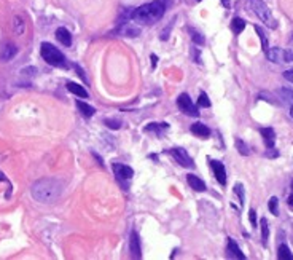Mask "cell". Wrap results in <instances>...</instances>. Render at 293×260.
<instances>
[{
    "mask_svg": "<svg viewBox=\"0 0 293 260\" xmlns=\"http://www.w3.org/2000/svg\"><path fill=\"white\" fill-rule=\"evenodd\" d=\"M167 5H169L167 0H155V2H150V4H145L142 7L136 8L131 13V18L139 24L151 26L164 16Z\"/></svg>",
    "mask_w": 293,
    "mask_h": 260,
    "instance_id": "1",
    "label": "cell"
},
{
    "mask_svg": "<svg viewBox=\"0 0 293 260\" xmlns=\"http://www.w3.org/2000/svg\"><path fill=\"white\" fill-rule=\"evenodd\" d=\"M31 193L38 203H54L62 193V184L58 179L45 177V179H40L32 185Z\"/></svg>",
    "mask_w": 293,
    "mask_h": 260,
    "instance_id": "2",
    "label": "cell"
},
{
    "mask_svg": "<svg viewBox=\"0 0 293 260\" xmlns=\"http://www.w3.org/2000/svg\"><path fill=\"white\" fill-rule=\"evenodd\" d=\"M40 54H41V58H43L53 67H61V69L69 67V62H67L64 54L54 45H51L48 42H43L40 45Z\"/></svg>",
    "mask_w": 293,
    "mask_h": 260,
    "instance_id": "3",
    "label": "cell"
},
{
    "mask_svg": "<svg viewBox=\"0 0 293 260\" xmlns=\"http://www.w3.org/2000/svg\"><path fill=\"white\" fill-rule=\"evenodd\" d=\"M249 7H250V10H252L255 15L258 16V19H260L261 23H264L268 27H271V29H276V27H277V21L274 19L269 7L264 4L263 0H249Z\"/></svg>",
    "mask_w": 293,
    "mask_h": 260,
    "instance_id": "4",
    "label": "cell"
},
{
    "mask_svg": "<svg viewBox=\"0 0 293 260\" xmlns=\"http://www.w3.org/2000/svg\"><path fill=\"white\" fill-rule=\"evenodd\" d=\"M177 105L180 109V112H184L185 115H188V117H199L198 107L194 105V102L191 101V98L187 93H182V94L178 96Z\"/></svg>",
    "mask_w": 293,
    "mask_h": 260,
    "instance_id": "5",
    "label": "cell"
},
{
    "mask_svg": "<svg viewBox=\"0 0 293 260\" xmlns=\"http://www.w3.org/2000/svg\"><path fill=\"white\" fill-rule=\"evenodd\" d=\"M266 56L269 61L276 62V64H287V62H293V53L288 50H282V48H269L266 51Z\"/></svg>",
    "mask_w": 293,
    "mask_h": 260,
    "instance_id": "6",
    "label": "cell"
},
{
    "mask_svg": "<svg viewBox=\"0 0 293 260\" xmlns=\"http://www.w3.org/2000/svg\"><path fill=\"white\" fill-rule=\"evenodd\" d=\"M169 154L175 158V161L178 163L180 166H184V168H193V160L190 158V155L185 152L184 148H171Z\"/></svg>",
    "mask_w": 293,
    "mask_h": 260,
    "instance_id": "7",
    "label": "cell"
},
{
    "mask_svg": "<svg viewBox=\"0 0 293 260\" xmlns=\"http://www.w3.org/2000/svg\"><path fill=\"white\" fill-rule=\"evenodd\" d=\"M114 172L117 176V179H120V181H129V179H132V176H134L132 168L126 166V165H121V163H115Z\"/></svg>",
    "mask_w": 293,
    "mask_h": 260,
    "instance_id": "8",
    "label": "cell"
},
{
    "mask_svg": "<svg viewBox=\"0 0 293 260\" xmlns=\"http://www.w3.org/2000/svg\"><path fill=\"white\" fill-rule=\"evenodd\" d=\"M211 168H212V171H214L215 179H217L221 185H225V184H227V169H225V165H223L221 161L212 160V161H211Z\"/></svg>",
    "mask_w": 293,
    "mask_h": 260,
    "instance_id": "9",
    "label": "cell"
},
{
    "mask_svg": "<svg viewBox=\"0 0 293 260\" xmlns=\"http://www.w3.org/2000/svg\"><path fill=\"white\" fill-rule=\"evenodd\" d=\"M118 34L123 37H139L141 35V27L136 26L134 23H123L118 27Z\"/></svg>",
    "mask_w": 293,
    "mask_h": 260,
    "instance_id": "10",
    "label": "cell"
},
{
    "mask_svg": "<svg viewBox=\"0 0 293 260\" xmlns=\"http://www.w3.org/2000/svg\"><path fill=\"white\" fill-rule=\"evenodd\" d=\"M129 252L134 258H141V252H142V248H141V240H139V235L136 231L129 235Z\"/></svg>",
    "mask_w": 293,
    "mask_h": 260,
    "instance_id": "11",
    "label": "cell"
},
{
    "mask_svg": "<svg viewBox=\"0 0 293 260\" xmlns=\"http://www.w3.org/2000/svg\"><path fill=\"white\" fill-rule=\"evenodd\" d=\"M227 251H228V255L230 257H234V258H239V260H244L245 258V255H244V252L239 249V246H238V243H236L233 238H230L228 240V246H227Z\"/></svg>",
    "mask_w": 293,
    "mask_h": 260,
    "instance_id": "12",
    "label": "cell"
},
{
    "mask_svg": "<svg viewBox=\"0 0 293 260\" xmlns=\"http://www.w3.org/2000/svg\"><path fill=\"white\" fill-rule=\"evenodd\" d=\"M191 133L193 134H196L198 138H201V139H207L209 136H211V129H209L204 123H193L191 125Z\"/></svg>",
    "mask_w": 293,
    "mask_h": 260,
    "instance_id": "13",
    "label": "cell"
},
{
    "mask_svg": "<svg viewBox=\"0 0 293 260\" xmlns=\"http://www.w3.org/2000/svg\"><path fill=\"white\" fill-rule=\"evenodd\" d=\"M18 54V47L13 45V44H7L2 50V54H0V59L2 61H11Z\"/></svg>",
    "mask_w": 293,
    "mask_h": 260,
    "instance_id": "14",
    "label": "cell"
},
{
    "mask_svg": "<svg viewBox=\"0 0 293 260\" xmlns=\"http://www.w3.org/2000/svg\"><path fill=\"white\" fill-rule=\"evenodd\" d=\"M261 136H263V141L266 144L268 148H274V142H276V133L273 128H261L260 129Z\"/></svg>",
    "mask_w": 293,
    "mask_h": 260,
    "instance_id": "15",
    "label": "cell"
},
{
    "mask_svg": "<svg viewBox=\"0 0 293 260\" xmlns=\"http://www.w3.org/2000/svg\"><path fill=\"white\" fill-rule=\"evenodd\" d=\"M56 38H58L64 47H71L72 45V34L69 32L65 27H59V29L56 31Z\"/></svg>",
    "mask_w": 293,
    "mask_h": 260,
    "instance_id": "16",
    "label": "cell"
},
{
    "mask_svg": "<svg viewBox=\"0 0 293 260\" xmlns=\"http://www.w3.org/2000/svg\"><path fill=\"white\" fill-rule=\"evenodd\" d=\"M187 182H188V185L193 190H196V191H204L206 190V184L199 179L198 176H194V174H188L187 176Z\"/></svg>",
    "mask_w": 293,
    "mask_h": 260,
    "instance_id": "17",
    "label": "cell"
},
{
    "mask_svg": "<svg viewBox=\"0 0 293 260\" xmlns=\"http://www.w3.org/2000/svg\"><path fill=\"white\" fill-rule=\"evenodd\" d=\"M67 90L71 91V93H74L75 96H80V98H88V91L83 88L81 85H78V83H74V81H67Z\"/></svg>",
    "mask_w": 293,
    "mask_h": 260,
    "instance_id": "18",
    "label": "cell"
},
{
    "mask_svg": "<svg viewBox=\"0 0 293 260\" xmlns=\"http://www.w3.org/2000/svg\"><path fill=\"white\" fill-rule=\"evenodd\" d=\"M167 128H169L167 123H150V125L145 128V131L147 133H155V134H163Z\"/></svg>",
    "mask_w": 293,
    "mask_h": 260,
    "instance_id": "19",
    "label": "cell"
},
{
    "mask_svg": "<svg viewBox=\"0 0 293 260\" xmlns=\"http://www.w3.org/2000/svg\"><path fill=\"white\" fill-rule=\"evenodd\" d=\"M77 107L80 109V112L85 115V117H93L96 114V109L86 102H81V101H77Z\"/></svg>",
    "mask_w": 293,
    "mask_h": 260,
    "instance_id": "20",
    "label": "cell"
},
{
    "mask_svg": "<svg viewBox=\"0 0 293 260\" xmlns=\"http://www.w3.org/2000/svg\"><path fill=\"white\" fill-rule=\"evenodd\" d=\"M277 257L281 258V260H293V254L290 252V249H288L287 244H281V246H279Z\"/></svg>",
    "mask_w": 293,
    "mask_h": 260,
    "instance_id": "21",
    "label": "cell"
},
{
    "mask_svg": "<svg viewBox=\"0 0 293 260\" xmlns=\"http://www.w3.org/2000/svg\"><path fill=\"white\" fill-rule=\"evenodd\" d=\"M231 29L236 35H239L244 29H245V21L241 19V18H234L233 23H231Z\"/></svg>",
    "mask_w": 293,
    "mask_h": 260,
    "instance_id": "22",
    "label": "cell"
},
{
    "mask_svg": "<svg viewBox=\"0 0 293 260\" xmlns=\"http://www.w3.org/2000/svg\"><path fill=\"white\" fill-rule=\"evenodd\" d=\"M261 241H263V244L266 246V243H268V236H269V227H268V221L266 219H261Z\"/></svg>",
    "mask_w": 293,
    "mask_h": 260,
    "instance_id": "23",
    "label": "cell"
},
{
    "mask_svg": "<svg viewBox=\"0 0 293 260\" xmlns=\"http://www.w3.org/2000/svg\"><path fill=\"white\" fill-rule=\"evenodd\" d=\"M190 37H191V40H193V44H196V45H204L206 44V38L198 32V31H194V29H191L190 27Z\"/></svg>",
    "mask_w": 293,
    "mask_h": 260,
    "instance_id": "24",
    "label": "cell"
},
{
    "mask_svg": "<svg viewBox=\"0 0 293 260\" xmlns=\"http://www.w3.org/2000/svg\"><path fill=\"white\" fill-rule=\"evenodd\" d=\"M255 31H257V34H258V37H260V40H261L263 51L266 53V51L269 50V47H268V40H266V35H264L263 29H261V27H258V26H255Z\"/></svg>",
    "mask_w": 293,
    "mask_h": 260,
    "instance_id": "25",
    "label": "cell"
},
{
    "mask_svg": "<svg viewBox=\"0 0 293 260\" xmlns=\"http://www.w3.org/2000/svg\"><path fill=\"white\" fill-rule=\"evenodd\" d=\"M104 123H105V125H107L110 129H120V128H121V121L117 120V118H105Z\"/></svg>",
    "mask_w": 293,
    "mask_h": 260,
    "instance_id": "26",
    "label": "cell"
},
{
    "mask_svg": "<svg viewBox=\"0 0 293 260\" xmlns=\"http://www.w3.org/2000/svg\"><path fill=\"white\" fill-rule=\"evenodd\" d=\"M234 193L239 197V203L244 204V187L241 184H236L234 185Z\"/></svg>",
    "mask_w": 293,
    "mask_h": 260,
    "instance_id": "27",
    "label": "cell"
},
{
    "mask_svg": "<svg viewBox=\"0 0 293 260\" xmlns=\"http://www.w3.org/2000/svg\"><path fill=\"white\" fill-rule=\"evenodd\" d=\"M236 147H238V150H239L241 155H249V154H250V152H249V147H247L241 139L236 141Z\"/></svg>",
    "mask_w": 293,
    "mask_h": 260,
    "instance_id": "28",
    "label": "cell"
},
{
    "mask_svg": "<svg viewBox=\"0 0 293 260\" xmlns=\"http://www.w3.org/2000/svg\"><path fill=\"white\" fill-rule=\"evenodd\" d=\"M198 104H199L201 107H211V101H209V96H207L206 93H201V94H199Z\"/></svg>",
    "mask_w": 293,
    "mask_h": 260,
    "instance_id": "29",
    "label": "cell"
},
{
    "mask_svg": "<svg viewBox=\"0 0 293 260\" xmlns=\"http://www.w3.org/2000/svg\"><path fill=\"white\" fill-rule=\"evenodd\" d=\"M15 31H16V34H22L24 32V21L19 16L15 18Z\"/></svg>",
    "mask_w": 293,
    "mask_h": 260,
    "instance_id": "30",
    "label": "cell"
},
{
    "mask_svg": "<svg viewBox=\"0 0 293 260\" xmlns=\"http://www.w3.org/2000/svg\"><path fill=\"white\" fill-rule=\"evenodd\" d=\"M277 204H279V201H277V198L276 197H273L271 200H269V211L274 214V215H279V209H277Z\"/></svg>",
    "mask_w": 293,
    "mask_h": 260,
    "instance_id": "31",
    "label": "cell"
},
{
    "mask_svg": "<svg viewBox=\"0 0 293 260\" xmlns=\"http://www.w3.org/2000/svg\"><path fill=\"white\" fill-rule=\"evenodd\" d=\"M281 94H282V98L285 99V102H290V105L293 104V91L291 90H282Z\"/></svg>",
    "mask_w": 293,
    "mask_h": 260,
    "instance_id": "32",
    "label": "cell"
},
{
    "mask_svg": "<svg viewBox=\"0 0 293 260\" xmlns=\"http://www.w3.org/2000/svg\"><path fill=\"white\" fill-rule=\"evenodd\" d=\"M249 217H250V222H252V227H257V212H255V209H250Z\"/></svg>",
    "mask_w": 293,
    "mask_h": 260,
    "instance_id": "33",
    "label": "cell"
},
{
    "mask_svg": "<svg viewBox=\"0 0 293 260\" xmlns=\"http://www.w3.org/2000/svg\"><path fill=\"white\" fill-rule=\"evenodd\" d=\"M21 74H26V75H35V74H37V69H35V67H27V69H22Z\"/></svg>",
    "mask_w": 293,
    "mask_h": 260,
    "instance_id": "34",
    "label": "cell"
},
{
    "mask_svg": "<svg viewBox=\"0 0 293 260\" xmlns=\"http://www.w3.org/2000/svg\"><path fill=\"white\" fill-rule=\"evenodd\" d=\"M284 78L288 80L290 83H293V69H291V71H285V72H284Z\"/></svg>",
    "mask_w": 293,
    "mask_h": 260,
    "instance_id": "35",
    "label": "cell"
},
{
    "mask_svg": "<svg viewBox=\"0 0 293 260\" xmlns=\"http://www.w3.org/2000/svg\"><path fill=\"white\" fill-rule=\"evenodd\" d=\"M74 67H75V71L78 72V75L83 77V80H85V83H88V78L85 77V74H83V69H81V67H80V66H74Z\"/></svg>",
    "mask_w": 293,
    "mask_h": 260,
    "instance_id": "36",
    "label": "cell"
},
{
    "mask_svg": "<svg viewBox=\"0 0 293 260\" xmlns=\"http://www.w3.org/2000/svg\"><path fill=\"white\" fill-rule=\"evenodd\" d=\"M288 206L293 209V182H291V195L288 197Z\"/></svg>",
    "mask_w": 293,
    "mask_h": 260,
    "instance_id": "37",
    "label": "cell"
},
{
    "mask_svg": "<svg viewBox=\"0 0 293 260\" xmlns=\"http://www.w3.org/2000/svg\"><path fill=\"white\" fill-rule=\"evenodd\" d=\"M151 64H153V67L158 64V58L155 56V54H151Z\"/></svg>",
    "mask_w": 293,
    "mask_h": 260,
    "instance_id": "38",
    "label": "cell"
},
{
    "mask_svg": "<svg viewBox=\"0 0 293 260\" xmlns=\"http://www.w3.org/2000/svg\"><path fill=\"white\" fill-rule=\"evenodd\" d=\"M230 2H231V0H221V5L225 8H230Z\"/></svg>",
    "mask_w": 293,
    "mask_h": 260,
    "instance_id": "39",
    "label": "cell"
},
{
    "mask_svg": "<svg viewBox=\"0 0 293 260\" xmlns=\"http://www.w3.org/2000/svg\"><path fill=\"white\" fill-rule=\"evenodd\" d=\"M2 181H7V177H5L2 172H0V182H2Z\"/></svg>",
    "mask_w": 293,
    "mask_h": 260,
    "instance_id": "40",
    "label": "cell"
},
{
    "mask_svg": "<svg viewBox=\"0 0 293 260\" xmlns=\"http://www.w3.org/2000/svg\"><path fill=\"white\" fill-rule=\"evenodd\" d=\"M290 115H291V117H293V104H291V105H290Z\"/></svg>",
    "mask_w": 293,
    "mask_h": 260,
    "instance_id": "41",
    "label": "cell"
},
{
    "mask_svg": "<svg viewBox=\"0 0 293 260\" xmlns=\"http://www.w3.org/2000/svg\"><path fill=\"white\" fill-rule=\"evenodd\" d=\"M196 2H201V0H196Z\"/></svg>",
    "mask_w": 293,
    "mask_h": 260,
    "instance_id": "42",
    "label": "cell"
}]
</instances>
